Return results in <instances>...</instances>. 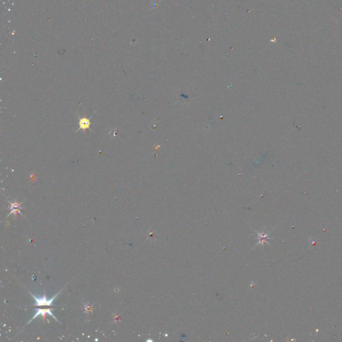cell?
I'll use <instances>...</instances> for the list:
<instances>
[{
  "label": "cell",
  "instance_id": "cell-1",
  "mask_svg": "<svg viewBox=\"0 0 342 342\" xmlns=\"http://www.w3.org/2000/svg\"><path fill=\"white\" fill-rule=\"evenodd\" d=\"M61 290H62V289H61ZM61 290L59 293H58L55 295V296L52 297V299H50V300H48V299L46 297L45 294L40 297H36L34 296V295H32V293H30V294L33 298H34V300H35V305H34V306H50L52 304V303H53V301H54L55 299L58 297V295L60 293Z\"/></svg>",
  "mask_w": 342,
  "mask_h": 342
},
{
  "label": "cell",
  "instance_id": "cell-2",
  "mask_svg": "<svg viewBox=\"0 0 342 342\" xmlns=\"http://www.w3.org/2000/svg\"><path fill=\"white\" fill-rule=\"evenodd\" d=\"M35 310H36V314H35V315L32 317V319H31L30 321L28 322V323H30L32 321V320L36 319L37 317H39V316H40V315H42V317H44V320H45V317L46 315H48H48H50V316H52V317H54V318L55 319V321L58 322V319H57L56 318H55V317H54V315H53V313H52V309H36Z\"/></svg>",
  "mask_w": 342,
  "mask_h": 342
},
{
  "label": "cell",
  "instance_id": "cell-3",
  "mask_svg": "<svg viewBox=\"0 0 342 342\" xmlns=\"http://www.w3.org/2000/svg\"><path fill=\"white\" fill-rule=\"evenodd\" d=\"M10 211H11L10 212V214L8 215V217L10 216V215L14 214L15 215V218H16L17 212H19L20 215H22V213H21V211H20V209H23L22 207H21V204L18 203L16 201H15L14 202H10Z\"/></svg>",
  "mask_w": 342,
  "mask_h": 342
},
{
  "label": "cell",
  "instance_id": "cell-4",
  "mask_svg": "<svg viewBox=\"0 0 342 342\" xmlns=\"http://www.w3.org/2000/svg\"><path fill=\"white\" fill-rule=\"evenodd\" d=\"M90 125H91V122H90V118H80V120H79V128H78V130H77V132H78L80 130H87V129H90Z\"/></svg>",
  "mask_w": 342,
  "mask_h": 342
},
{
  "label": "cell",
  "instance_id": "cell-5",
  "mask_svg": "<svg viewBox=\"0 0 342 342\" xmlns=\"http://www.w3.org/2000/svg\"><path fill=\"white\" fill-rule=\"evenodd\" d=\"M85 312H87V313H90L92 312V309H91V306H89V305H85Z\"/></svg>",
  "mask_w": 342,
  "mask_h": 342
}]
</instances>
